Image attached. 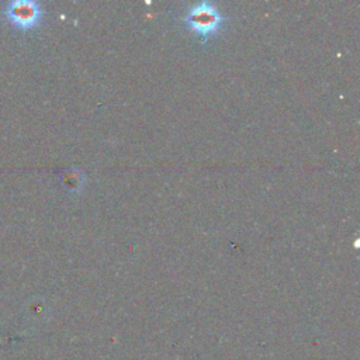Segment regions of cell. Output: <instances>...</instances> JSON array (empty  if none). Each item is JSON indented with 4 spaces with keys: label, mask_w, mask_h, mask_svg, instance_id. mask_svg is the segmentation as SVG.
I'll return each instance as SVG.
<instances>
[{
    "label": "cell",
    "mask_w": 360,
    "mask_h": 360,
    "mask_svg": "<svg viewBox=\"0 0 360 360\" xmlns=\"http://www.w3.org/2000/svg\"><path fill=\"white\" fill-rule=\"evenodd\" d=\"M183 21L190 31L200 37H208L221 28L222 15L215 4L201 1L187 10Z\"/></svg>",
    "instance_id": "cell-1"
},
{
    "label": "cell",
    "mask_w": 360,
    "mask_h": 360,
    "mask_svg": "<svg viewBox=\"0 0 360 360\" xmlns=\"http://www.w3.org/2000/svg\"><path fill=\"white\" fill-rule=\"evenodd\" d=\"M1 14L10 25L21 31H28L41 22L44 11L41 4L37 1L15 0L6 3Z\"/></svg>",
    "instance_id": "cell-2"
}]
</instances>
